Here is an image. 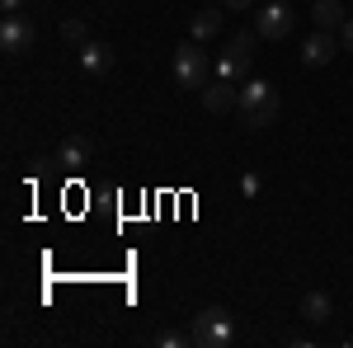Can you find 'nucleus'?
<instances>
[{"label":"nucleus","mask_w":353,"mask_h":348,"mask_svg":"<svg viewBox=\"0 0 353 348\" xmlns=\"http://www.w3.org/2000/svg\"><path fill=\"white\" fill-rule=\"evenodd\" d=\"M212 76V61L203 52V43L189 38V43H179V52H174V81L184 85V90H203Z\"/></svg>","instance_id":"3"},{"label":"nucleus","mask_w":353,"mask_h":348,"mask_svg":"<svg viewBox=\"0 0 353 348\" xmlns=\"http://www.w3.org/2000/svg\"><path fill=\"white\" fill-rule=\"evenodd\" d=\"M236 99H241V85H231V81L203 85V108L208 113H226V108H236Z\"/></svg>","instance_id":"8"},{"label":"nucleus","mask_w":353,"mask_h":348,"mask_svg":"<svg viewBox=\"0 0 353 348\" xmlns=\"http://www.w3.org/2000/svg\"><path fill=\"white\" fill-rule=\"evenodd\" d=\"M339 48L353 52V19H344V28H339Z\"/></svg>","instance_id":"16"},{"label":"nucleus","mask_w":353,"mask_h":348,"mask_svg":"<svg viewBox=\"0 0 353 348\" xmlns=\"http://www.w3.org/2000/svg\"><path fill=\"white\" fill-rule=\"evenodd\" d=\"M221 5H226V10H250L254 0H221Z\"/></svg>","instance_id":"18"},{"label":"nucleus","mask_w":353,"mask_h":348,"mask_svg":"<svg viewBox=\"0 0 353 348\" xmlns=\"http://www.w3.org/2000/svg\"><path fill=\"white\" fill-rule=\"evenodd\" d=\"M236 108H241V127L259 132V127H269L273 118H278V90L269 81H245Z\"/></svg>","instance_id":"1"},{"label":"nucleus","mask_w":353,"mask_h":348,"mask_svg":"<svg viewBox=\"0 0 353 348\" xmlns=\"http://www.w3.org/2000/svg\"><path fill=\"white\" fill-rule=\"evenodd\" d=\"M189 334H193V344H198V348H231V344H236V325H231V316H226L221 306L198 311Z\"/></svg>","instance_id":"2"},{"label":"nucleus","mask_w":353,"mask_h":348,"mask_svg":"<svg viewBox=\"0 0 353 348\" xmlns=\"http://www.w3.org/2000/svg\"><path fill=\"white\" fill-rule=\"evenodd\" d=\"M339 52V43H334V33L330 28H316L306 43H301V61L306 66H330V57Z\"/></svg>","instance_id":"7"},{"label":"nucleus","mask_w":353,"mask_h":348,"mask_svg":"<svg viewBox=\"0 0 353 348\" xmlns=\"http://www.w3.org/2000/svg\"><path fill=\"white\" fill-rule=\"evenodd\" d=\"M113 66V48L109 43H85L81 48V71L85 76H104Z\"/></svg>","instance_id":"10"},{"label":"nucleus","mask_w":353,"mask_h":348,"mask_svg":"<svg viewBox=\"0 0 353 348\" xmlns=\"http://www.w3.org/2000/svg\"><path fill=\"white\" fill-rule=\"evenodd\" d=\"M61 38H66L71 48H85V43H90V38H85V24H81V19H66V24H61Z\"/></svg>","instance_id":"14"},{"label":"nucleus","mask_w":353,"mask_h":348,"mask_svg":"<svg viewBox=\"0 0 353 348\" xmlns=\"http://www.w3.org/2000/svg\"><path fill=\"white\" fill-rule=\"evenodd\" d=\"M57 165H61V170H81V165H90V141H85V136H66V141L57 146Z\"/></svg>","instance_id":"11"},{"label":"nucleus","mask_w":353,"mask_h":348,"mask_svg":"<svg viewBox=\"0 0 353 348\" xmlns=\"http://www.w3.org/2000/svg\"><path fill=\"white\" fill-rule=\"evenodd\" d=\"M311 19H316V28H330L334 33V28H344V5L339 0H316L311 5Z\"/></svg>","instance_id":"12"},{"label":"nucleus","mask_w":353,"mask_h":348,"mask_svg":"<svg viewBox=\"0 0 353 348\" xmlns=\"http://www.w3.org/2000/svg\"><path fill=\"white\" fill-rule=\"evenodd\" d=\"M33 48V24H28L24 14H5L0 19V52H10V57H19Z\"/></svg>","instance_id":"6"},{"label":"nucleus","mask_w":353,"mask_h":348,"mask_svg":"<svg viewBox=\"0 0 353 348\" xmlns=\"http://www.w3.org/2000/svg\"><path fill=\"white\" fill-rule=\"evenodd\" d=\"M297 316L306 325H325L330 316H334V301H330V292H306L301 296V306H297Z\"/></svg>","instance_id":"9"},{"label":"nucleus","mask_w":353,"mask_h":348,"mask_svg":"<svg viewBox=\"0 0 353 348\" xmlns=\"http://www.w3.org/2000/svg\"><path fill=\"white\" fill-rule=\"evenodd\" d=\"M292 19H297V14H292L283 0H269V5L254 14V33H259V38H269V43H278V38H288V33H292Z\"/></svg>","instance_id":"5"},{"label":"nucleus","mask_w":353,"mask_h":348,"mask_svg":"<svg viewBox=\"0 0 353 348\" xmlns=\"http://www.w3.org/2000/svg\"><path fill=\"white\" fill-rule=\"evenodd\" d=\"M156 344H161V348H184V344H193V334H179V329H165V334H156Z\"/></svg>","instance_id":"15"},{"label":"nucleus","mask_w":353,"mask_h":348,"mask_svg":"<svg viewBox=\"0 0 353 348\" xmlns=\"http://www.w3.org/2000/svg\"><path fill=\"white\" fill-rule=\"evenodd\" d=\"M0 10H5V14H19V10H24V0H0Z\"/></svg>","instance_id":"17"},{"label":"nucleus","mask_w":353,"mask_h":348,"mask_svg":"<svg viewBox=\"0 0 353 348\" xmlns=\"http://www.w3.org/2000/svg\"><path fill=\"white\" fill-rule=\"evenodd\" d=\"M217 28H221V14H217V10H198V14H193V38H198V43L217 38Z\"/></svg>","instance_id":"13"},{"label":"nucleus","mask_w":353,"mask_h":348,"mask_svg":"<svg viewBox=\"0 0 353 348\" xmlns=\"http://www.w3.org/2000/svg\"><path fill=\"white\" fill-rule=\"evenodd\" d=\"M250 33H236L231 38V48H226V57L217 61V81H231V85H245V71H250Z\"/></svg>","instance_id":"4"}]
</instances>
